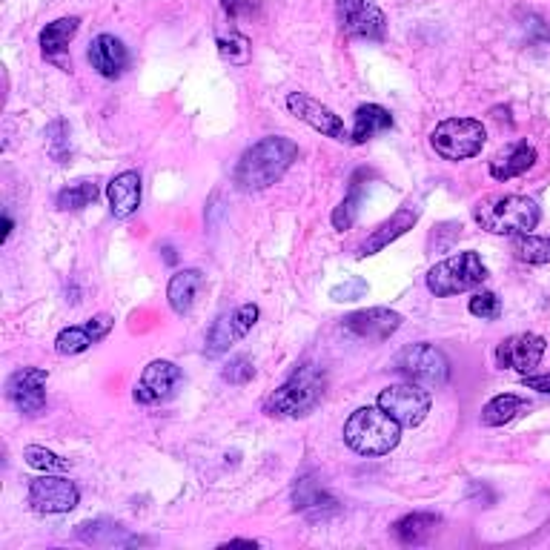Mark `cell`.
<instances>
[{
	"instance_id": "cell-28",
	"label": "cell",
	"mask_w": 550,
	"mask_h": 550,
	"mask_svg": "<svg viewBox=\"0 0 550 550\" xmlns=\"http://www.w3.org/2000/svg\"><path fill=\"white\" fill-rule=\"evenodd\" d=\"M78 29H81V18H58V21L46 23L41 32V52L46 58H58V55H64L66 49H69V43L72 38L78 35Z\"/></svg>"
},
{
	"instance_id": "cell-22",
	"label": "cell",
	"mask_w": 550,
	"mask_h": 550,
	"mask_svg": "<svg viewBox=\"0 0 550 550\" xmlns=\"http://www.w3.org/2000/svg\"><path fill=\"white\" fill-rule=\"evenodd\" d=\"M204 284H207V278L201 270H178V273L172 275L170 284H167V301H170L172 313H178V316H187L192 313V307H195V301H198V293L204 290Z\"/></svg>"
},
{
	"instance_id": "cell-32",
	"label": "cell",
	"mask_w": 550,
	"mask_h": 550,
	"mask_svg": "<svg viewBox=\"0 0 550 550\" xmlns=\"http://www.w3.org/2000/svg\"><path fill=\"white\" fill-rule=\"evenodd\" d=\"M23 462L32 467V470H41V473H66L69 470V459L46 450L41 445L23 447Z\"/></svg>"
},
{
	"instance_id": "cell-1",
	"label": "cell",
	"mask_w": 550,
	"mask_h": 550,
	"mask_svg": "<svg viewBox=\"0 0 550 550\" xmlns=\"http://www.w3.org/2000/svg\"><path fill=\"white\" fill-rule=\"evenodd\" d=\"M298 161V144L284 135H267L247 149L235 167V184L244 192L270 190Z\"/></svg>"
},
{
	"instance_id": "cell-23",
	"label": "cell",
	"mask_w": 550,
	"mask_h": 550,
	"mask_svg": "<svg viewBox=\"0 0 550 550\" xmlns=\"http://www.w3.org/2000/svg\"><path fill=\"white\" fill-rule=\"evenodd\" d=\"M78 539L92 545V548H121V545H135L138 536H132L124 525L109 522V519H95V522H84L78 525Z\"/></svg>"
},
{
	"instance_id": "cell-30",
	"label": "cell",
	"mask_w": 550,
	"mask_h": 550,
	"mask_svg": "<svg viewBox=\"0 0 550 550\" xmlns=\"http://www.w3.org/2000/svg\"><path fill=\"white\" fill-rule=\"evenodd\" d=\"M98 195H101V190H98L95 181H75V184H69L55 195V207L61 212L84 210V207L98 201Z\"/></svg>"
},
{
	"instance_id": "cell-11",
	"label": "cell",
	"mask_w": 550,
	"mask_h": 550,
	"mask_svg": "<svg viewBox=\"0 0 550 550\" xmlns=\"http://www.w3.org/2000/svg\"><path fill=\"white\" fill-rule=\"evenodd\" d=\"M284 104L290 109V115H296L298 121H304L310 129L321 132L324 138L350 141V129L344 127V121H341L339 115L330 106H324L316 98H310L307 92H290Z\"/></svg>"
},
{
	"instance_id": "cell-12",
	"label": "cell",
	"mask_w": 550,
	"mask_h": 550,
	"mask_svg": "<svg viewBox=\"0 0 550 550\" xmlns=\"http://www.w3.org/2000/svg\"><path fill=\"white\" fill-rule=\"evenodd\" d=\"M339 23L350 38L384 41L387 18L373 0H339Z\"/></svg>"
},
{
	"instance_id": "cell-18",
	"label": "cell",
	"mask_w": 550,
	"mask_h": 550,
	"mask_svg": "<svg viewBox=\"0 0 550 550\" xmlns=\"http://www.w3.org/2000/svg\"><path fill=\"white\" fill-rule=\"evenodd\" d=\"M419 215H422V210H419V207H413V204H404V207H399V210L393 212L384 224H379L373 233L364 238V244L359 247V258L381 253L384 247H390L393 241H399L404 233H410V230L416 227Z\"/></svg>"
},
{
	"instance_id": "cell-10",
	"label": "cell",
	"mask_w": 550,
	"mask_h": 550,
	"mask_svg": "<svg viewBox=\"0 0 550 550\" xmlns=\"http://www.w3.org/2000/svg\"><path fill=\"white\" fill-rule=\"evenodd\" d=\"M81 502V490L61 473H43L29 485V505L38 513H72Z\"/></svg>"
},
{
	"instance_id": "cell-7",
	"label": "cell",
	"mask_w": 550,
	"mask_h": 550,
	"mask_svg": "<svg viewBox=\"0 0 550 550\" xmlns=\"http://www.w3.org/2000/svg\"><path fill=\"white\" fill-rule=\"evenodd\" d=\"M393 370L402 373L407 381H416L422 387H445L450 379V361L433 344H410L393 361Z\"/></svg>"
},
{
	"instance_id": "cell-17",
	"label": "cell",
	"mask_w": 550,
	"mask_h": 550,
	"mask_svg": "<svg viewBox=\"0 0 550 550\" xmlns=\"http://www.w3.org/2000/svg\"><path fill=\"white\" fill-rule=\"evenodd\" d=\"M344 330H350L353 336L364 341H387L399 327H402V313L390 310V307H367L359 313L341 318Z\"/></svg>"
},
{
	"instance_id": "cell-6",
	"label": "cell",
	"mask_w": 550,
	"mask_h": 550,
	"mask_svg": "<svg viewBox=\"0 0 550 550\" xmlns=\"http://www.w3.org/2000/svg\"><path fill=\"white\" fill-rule=\"evenodd\" d=\"M487 141V129L476 118H447L430 132V147L445 161H467L476 158Z\"/></svg>"
},
{
	"instance_id": "cell-33",
	"label": "cell",
	"mask_w": 550,
	"mask_h": 550,
	"mask_svg": "<svg viewBox=\"0 0 550 550\" xmlns=\"http://www.w3.org/2000/svg\"><path fill=\"white\" fill-rule=\"evenodd\" d=\"M43 135H46V144H49L52 158H55L58 164H64L66 152H69V124H66L64 118H55V121L46 127Z\"/></svg>"
},
{
	"instance_id": "cell-39",
	"label": "cell",
	"mask_w": 550,
	"mask_h": 550,
	"mask_svg": "<svg viewBox=\"0 0 550 550\" xmlns=\"http://www.w3.org/2000/svg\"><path fill=\"white\" fill-rule=\"evenodd\" d=\"M235 545H244V548H258V542H253V539H230L224 548H235Z\"/></svg>"
},
{
	"instance_id": "cell-31",
	"label": "cell",
	"mask_w": 550,
	"mask_h": 550,
	"mask_svg": "<svg viewBox=\"0 0 550 550\" xmlns=\"http://www.w3.org/2000/svg\"><path fill=\"white\" fill-rule=\"evenodd\" d=\"M513 255L522 261V264H548L550 261V235H516L513 244H510Z\"/></svg>"
},
{
	"instance_id": "cell-4",
	"label": "cell",
	"mask_w": 550,
	"mask_h": 550,
	"mask_svg": "<svg viewBox=\"0 0 550 550\" xmlns=\"http://www.w3.org/2000/svg\"><path fill=\"white\" fill-rule=\"evenodd\" d=\"M473 218L487 233L516 238V235L533 233L539 227L542 210L525 195H496V198L479 201L473 207Z\"/></svg>"
},
{
	"instance_id": "cell-29",
	"label": "cell",
	"mask_w": 550,
	"mask_h": 550,
	"mask_svg": "<svg viewBox=\"0 0 550 550\" xmlns=\"http://www.w3.org/2000/svg\"><path fill=\"white\" fill-rule=\"evenodd\" d=\"M367 172L359 170L353 175V181H350V192L344 195V201H341L339 207L333 210V227L336 230H350L353 224H356V218H359L361 210V198H364V190H361V178H364Z\"/></svg>"
},
{
	"instance_id": "cell-15",
	"label": "cell",
	"mask_w": 550,
	"mask_h": 550,
	"mask_svg": "<svg viewBox=\"0 0 550 550\" xmlns=\"http://www.w3.org/2000/svg\"><path fill=\"white\" fill-rule=\"evenodd\" d=\"M181 379H184V373H181V367L175 361H149L147 367H144V373H141V379H138V384H135V393L132 396H135L138 404L167 402L172 393H175V387L181 384Z\"/></svg>"
},
{
	"instance_id": "cell-34",
	"label": "cell",
	"mask_w": 550,
	"mask_h": 550,
	"mask_svg": "<svg viewBox=\"0 0 550 550\" xmlns=\"http://www.w3.org/2000/svg\"><path fill=\"white\" fill-rule=\"evenodd\" d=\"M467 310L473 313L476 318H485V321H496V318L502 316V298L496 296V293H476V296L470 298V304H467Z\"/></svg>"
},
{
	"instance_id": "cell-19",
	"label": "cell",
	"mask_w": 550,
	"mask_h": 550,
	"mask_svg": "<svg viewBox=\"0 0 550 550\" xmlns=\"http://www.w3.org/2000/svg\"><path fill=\"white\" fill-rule=\"evenodd\" d=\"M86 58H89L92 69L101 78H106V81L121 78L129 69L127 46H124L121 38H115V35H98L95 41L89 43V55Z\"/></svg>"
},
{
	"instance_id": "cell-24",
	"label": "cell",
	"mask_w": 550,
	"mask_h": 550,
	"mask_svg": "<svg viewBox=\"0 0 550 550\" xmlns=\"http://www.w3.org/2000/svg\"><path fill=\"white\" fill-rule=\"evenodd\" d=\"M439 525H442V516H439V513L416 510V513L402 516V519L393 525V536H396L402 545H407V548H416V545L430 542V536L439 530Z\"/></svg>"
},
{
	"instance_id": "cell-9",
	"label": "cell",
	"mask_w": 550,
	"mask_h": 550,
	"mask_svg": "<svg viewBox=\"0 0 550 550\" xmlns=\"http://www.w3.org/2000/svg\"><path fill=\"white\" fill-rule=\"evenodd\" d=\"M258 316H261V310L255 304H241V307H235L233 313H224V316L215 318L210 333H207V344H204L207 359L224 356L235 341H241L253 330L255 324H258Z\"/></svg>"
},
{
	"instance_id": "cell-36",
	"label": "cell",
	"mask_w": 550,
	"mask_h": 550,
	"mask_svg": "<svg viewBox=\"0 0 550 550\" xmlns=\"http://www.w3.org/2000/svg\"><path fill=\"white\" fill-rule=\"evenodd\" d=\"M364 296H367V281L359 278V275L344 278V284H336V287L330 290V298H333V301H359V298Z\"/></svg>"
},
{
	"instance_id": "cell-37",
	"label": "cell",
	"mask_w": 550,
	"mask_h": 550,
	"mask_svg": "<svg viewBox=\"0 0 550 550\" xmlns=\"http://www.w3.org/2000/svg\"><path fill=\"white\" fill-rule=\"evenodd\" d=\"M522 384H525L528 390H536V393H542V396H550V373H542V376H525Z\"/></svg>"
},
{
	"instance_id": "cell-25",
	"label": "cell",
	"mask_w": 550,
	"mask_h": 550,
	"mask_svg": "<svg viewBox=\"0 0 550 550\" xmlns=\"http://www.w3.org/2000/svg\"><path fill=\"white\" fill-rule=\"evenodd\" d=\"M393 129V115L379 104H364L353 115V129H350V144H367L376 135Z\"/></svg>"
},
{
	"instance_id": "cell-8",
	"label": "cell",
	"mask_w": 550,
	"mask_h": 550,
	"mask_svg": "<svg viewBox=\"0 0 550 550\" xmlns=\"http://www.w3.org/2000/svg\"><path fill=\"white\" fill-rule=\"evenodd\" d=\"M387 413L393 416L402 427H419L430 413V390L416 384V381H407V384H393V387H384L379 393V402H376Z\"/></svg>"
},
{
	"instance_id": "cell-27",
	"label": "cell",
	"mask_w": 550,
	"mask_h": 550,
	"mask_svg": "<svg viewBox=\"0 0 550 550\" xmlns=\"http://www.w3.org/2000/svg\"><path fill=\"white\" fill-rule=\"evenodd\" d=\"M530 402H525L516 393H499L482 407V424L485 427H505L513 419H519L522 413H528Z\"/></svg>"
},
{
	"instance_id": "cell-5",
	"label": "cell",
	"mask_w": 550,
	"mask_h": 550,
	"mask_svg": "<svg viewBox=\"0 0 550 550\" xmlns=\"http://www.w3.org/2000/svg\"><path fill=\"white\" fill-rule=\"evenodd\" d=\"M487 281V267L485 261L479 258V253L465 250V253H456L433 264L427 275H424V284L427 290L436 298H450L459 296V293H470L476 287H482Z\"/></svg>"
},
{
	"instance_id": "cell-26",
	"label": "cell",
	"mask_w": 550,
	"mask_h": 550,
	"mask_svg": "<svg viewBox=\"0 0 550 550\" xmlns=\"http://www.w3.org/2000/svg\"><path fill=\"white\" fill-rule=\"evenodd\" d=\"M533 164H536V149L530 147L528 141H516L508 152H502L490 161V175L496 181H510V178L525 175Z\"/></svg>"
},
{
	"instance_id": "cell-2",
	"label": "cell",
	"mask_w": 550,
	"mask_h": 550,
	"mask_svg": "<svg viewBox=\"0 0 550 550\" xmlns=\"http://www.w3.org/2000/svg\"><path fill=\"white\" fill-rule=\"evenodd\" d=\"M402 424L387 416L379 404L359 407L344 422V445L359 456H387L402 442Z\"/></svg>"
},
{
	"instance_id": "cell-14",
	"label": "cell",
	"mask_w": 550,
	"mask_h": 550,
	"mask_svg": "<svg viewBox=\"0 0 550 550\" xmlns=\"http://www.w3.org/2000/svg\"><path fill=\"white\" fill-rule=\"evenodd\" d=\"M545 350H548V341L542 339V336H536V333H516V336H510V339H505L496 347V367L530 376L539 367Z\"/></svg>"
},
{
	"instance_id": "cell-21",
	"label": "cell",
	"mask_w": 550,
	"mask_h": 550,
	"mask_svg": "<svg viewBox=\"0 0 550 550\" xmlns=\"http://www.w3.org/2000/svg\"><path fill=\"white\" fill-rule=\"evenodd\" d=\"M106 201L115 218H129L141 207V172H118L106 184Z\"/></svg>"
},
{
	"instance_id": "cell-13",
	"label": "cell",
	"mask_w": 550,
	"mask_h": 550,
	"mask_svg": "<svg viewBox=\"0 0 550 550\" xmlns=\"http://www.w3.org/2000/svg\"><path fill=\"white\" fill-rule=\"evenodd\" d=\"M46 381H49V370L23 367L6 381V399L15 404L23 416H38L46 407Z\"/></svg>"
},
{
	"instance_id": "cell-40",
	"label": "cell",
	"mask_w": 550,
	"mask_h": 550,
	"mask_svg": "<svg viewBox=\"0 0 550 550\" xmlns=\"http://www.w3.org/2000/svg\"><path fill=\"white\" fill-rule=\"evenodd\" d=\"M3 227H6V230H3V241H9V235H12V227H15V224H12V218H9V215H6V218H3Z\"/></svg>"
},
{
	"instance_id": "cell-38",
	"label": "cell",
	"mask_w": 550,
	"mask_h": 550,
	"mask_svg": "<svg viewBox=\"0 0 550 550\" xmlns=\"http://www.w3.org/2000/svg\"><path fill=\"white\" fill-rule=\"evenodd\" d=\"M221 6H224V12H227L230 18H235V15L247 6V0H221Z\"/></svg>"
},
{
	"instance_id": "cell-35",
	"label": "cell",
	"mask_w": 550,
	"mask_h": 550,
	"mask_svg": "<svg viewBox=\"0 0 550 550\" xmlns=\"http://www.w3.org/2000/svg\"><path fill=\"white\" fill-rule=\"evenodd\" d=\"M221 379L227 381V384H247V381L255 379V367L253 361L247 359V356H235L224 364V370H221Z\"/></svg>"
},
{
	"instance_id": "cell-3",
	"label": "cell",
	"mask_w": 550,
	"mask_h": 550,
	"mask_svg": "<svg viewBox=\"0 0 550 550\" xmlns=\"http://www.w3.org/2000/svg\"><path fill=\"white\" fill-rule=\"evenodd\" d=\"M324 390H327L324 373L318 367H313V364H304L275 393L267 396L264 413L273 416V419H301V416H310L318 404H321V399H324Z\"/></svg>"
},
{
	"instance_id": "cell-16",
	"label": "cell",
	"mask_w": 550,
	"mask_h": 550,
	"mask_svg": "<svg viewBox=\"0 0 550 550\" xmlns=\"http://www.w3.org/2000/svg\"><path fill=\"white\" fill-rule=\"evenodd\" d=\"M115 318L109 313H98L92 316L84 324H72V327H64L55 339V353L58 356H81L89 347H95L98 341H104L112 330Z\"/></svg>"
},
{
	"instance_id": "cell-20",
	"label": "cell",
	"mask_w": 550,
	"mask_h": 550,
	"mask_svg": "<svg viewBox=\"0 0 550 550\" xmlns=\"http://www.w3.org/2000/svg\"><path fill=\"white\" fill-rule=\"evenodd\" d=\"M293 508L310 519H327L330 513H339V502L313 476H301L293 487Z\"/></svg>"
}]
</instances>
